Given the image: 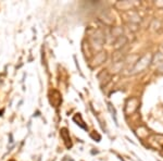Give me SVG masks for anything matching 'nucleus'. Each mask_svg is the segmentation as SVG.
Instances as JSON below:
<instances>
[{
	"instance_id": "f257e3e1",
	"label": "nucleus",
	"mask_w": 163,
	"mask_h": 161,
	"mask_svg": "<svg viewBox=\"0 0 163 161\" xmlns=\"http://www.w3.org/2000/svg\"><path fill=\"white\" fill-rule=\"evenodd\" d=\"M50 103L54 107H59V105L62 102V97H61V94H60L58 90L54 89L51 90L50 94Z\"/></svg>"
},
{
	"instance_id": "f03ea898",
	"label": "nucleus",
	"mask_w": 163,
	"mask_h": 161,
	"mask_svg": "<svg viewBox=\"0 0 163 161\" xmlns=\"http://www.w3.org/2000/svg\"><path fill=\"white\" fill-rule=\"evenodd\" d=\"M60 135H61L62 139L64 140L65 146L70 149V148L72 147V142H71V137H70V134H69V132H67V129H61V131H60Z\"/></svg>"
},
{
	"instance_id": "7ed1b4c3",
	"label": "nucleus",
	"mask_w": 163,
	"mask_h": 161,
	"mask_svg": "<svg viewBox=\"0 0 163 161\" xmlns=\"http://www.w3.org/2000/svg\"><path fill=\"white\" fill-rule=\"evenodd\" d=\"M73 120H74L75 122H76V124L77 125H80V127H83L84 129H87V126H86L85 124H83L84 122H83V120H82V116H80V113H77L76 116L73 118Z\"/></svg>"
},
{
	"instance_id": "20e7f679",
	"label": "nucleus",
	"mask_w": 163,
	"mask_h": 161,
	"mask_svg": "<svg viewBox=\"0 0 163 161\" xmlns=\"http://www.w3.org/2000/svg\"><path fill=\"white\" fill-rule=\"evenodd\" d=\"M10 161H14V160H10Z\"/></svg>"
}]
</instances>
